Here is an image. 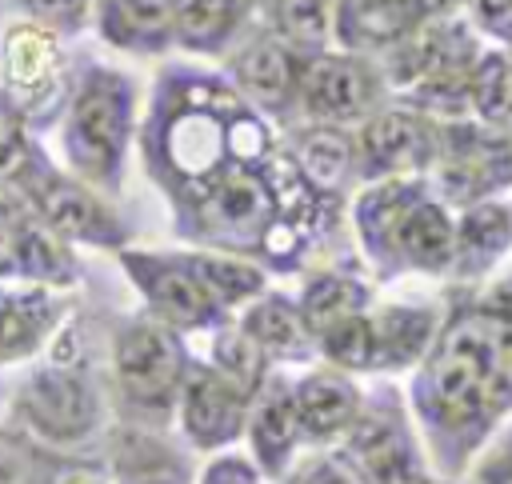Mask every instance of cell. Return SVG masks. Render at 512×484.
Returning a JSON list of instances; mask_svg holds the SVG:
<instances>
[{
    "label": "cell",
    "instance_id": "cell-23",
    "mask_svg": "<svg viewBox=\"0 0 512 484\" xmlns=\"http://www.w3.org/2000/svg\"><path fill=\"white\" fill-rule=\"evenodd\" d=\"M360 412V388L340 368H312L296 380V416L300 432L312 444L340 440Z\"/></svg>",
    "mask_w": 512,
    "mask_h": 484
},
{
    "label": "cell",
    "instance_id": "cell-32",
    "mask_svg": "<svg viewBox=\"0 0 512 484\" xmlns=\"http://www.w3.org/2000/svg\"><path fill=\"white\" fill-rule=\"evenodd\" d=\"M196 276L204 280V288L224 304V308H236V304H248L264 292L268 276L260 264L244 260V256H220V252H192L188 256Z\"/></svg>",
    "mask_w": 512,
    "mask_h": 484
},
{
    "label": "cell",
    "instance_id": "cell-38",
    "mask_svg": "<svg viewBox=\"0 0 512 484\" xmlns=\"http://www.w3.org/2000/svg\"><path fill=\"white\" fill-rule=\"evenodd\" d=\"M468 28L500 48H512V0H460Z\"/></svg>",
    "mask_w": 512,
    "mask_h": 484
},
{
    "label": "cell",
    "instance_id": "cell-34",
    "mask_svg": "<svg viewBox=\"0 0 512 484\" xmlns=\"http://www.w3.org/2000/svg\"><path fill=\"white\" fill-rule=\"evenodd\" d=\"M208 352H212V368L216 372H224L228 380H236L240 388H248V392H256L260 388V380H264V372H268V356L260 352V344L240 328V324H220V328H212V340H208Z\"/></svg>",
    "mask_w": 512,
    "mask_h": 484
},
{
    "label": "cell",
    "instance_id": "cell-42",
    "mask_svg": "<svg viewBox=\"0 0 512 484\" xmlns=\"http://www.w3.org/2000/svg\"><path fill=\"white\" fill-rule=\"evenodd\" d=\"M272 4H276V0H252V8H256V12H264V8H272Z\"/></svg>",
    "mask_w": 512,
    "mask_h": 484
},
{
    "label": "cell",
    "instance_id": "cell-37",
    "mask_svg": "<svg viewBox=\"0 0 512 484\" xmlns=\"http://www.w3.org/2000/svg\"><path fill=\"white\" fill-rule=\"evenodd\" d=\"M284 484H364L360 468L348 460V452H312L300 464L288 468Z\"/></svg>",
    "mask_w": 512,
    "mask_h": 484
},
{
    "label": "cell",
    "instance_id": "cell-9",
    "mask_svg": "<svg viewBox=\"0 0 512 484\" xmlns=\"http://www.w3.org/2000/svg\"><path fill=\"white\" fill-rule=\"evenodd\" d=\"M344 452L360 468L364 484H432L416 432L404 416V400L392 384L360 396V412L344 432Z\"/></svg>",
    "mask_w": 512,
    "mask_h": 484
},
{
    "label": "cell",
    "instance_id": "cell-20",
    "mask_svg": "<svg viewBox=\"0 0 512 484\" xmlns=\"http://www.w3.org/2000/svg\"><path fill=\"white\" fill-rule=\"evenodd\" d=\"M68 304L60 288L44 284H0V364L36 356L60 328Z\"/></svg>",
    "mask_w": 512,
    "mask_h": 484
},
{
    "label": "cell",
    "instance_id": "cell-5",
    "mask_svg": "<svg viewBox=\"0 0 512 484\" xmlns=\"http://www.w3.org/2000/svg\"><path fill=\"white\" fill-rule=\"evenodd\" d=\"M188 348L176 328L140 312L120 320L112 336V380L124 424L164 428L176 416V396L188 372Z\"/></svg>",
    "mask_w": 512,
    "mask_h": 484
},
{
    "label": "cell",
    "instance_id": "cell-14",
    "mask_svg": "<svg viewBox=\"0 0 512 484\" xmlns=\"http://www.w3.org/2000/svg\"><path fill=\"white\" fill-rule=\"evenodd\" d=\"M300 68L304 56L292 52L264 20H252V28L224 56V76L252 108L272 120H288L300 112Z\"/></svg>",
    "mask_w": 512,
    "mask_h": 484
},
{
    "label": "cell",
    "instance_id": "cell-19",
    "mask_svg": "<svg viewBox=\"0 0 512 484\" xmlns=\"http://www.w3.org/2000/svg\"><path fill=\"white\" fill-rule=\"evenodd\" d=\"M96 36L128 56H164L176 48V0H96Z\"/></svg>",
    "mask_w": 512,
    "mask_h": 484
},
{
    "label": "cell",
    "instance_id": "cell-26",
    "mask_svg": "<svg viewBox=\"0 0 512 484\" xmlns=\"http://www.w3.org/2000/svg\"><path fill=\"white\" fill-rule=\"evenodd\" d=\"M252 0H176V48L196 56H228L252 28Z\"/></svg>",
    "mask_w": 512,
    "mask_h": 484
},
{
    "label": "cell",
    "instance_id": "cell-7",
    "mask_svg": "<svg viewBox=\"0 0 512 484\" xmlns=\"http://www.w3.org/2000/svg\"><path fill=\"white\" fill-rule=\"evenodd\" d=\"M276 216L272 188L260 168H224L216 180L200 184L176 200V232L220 252L256 256L264 228Z\"/></svg>",
    "mask_w": 512,
    "mask_h": 484
},
{
    "label": "cell",
    "instance_id": "cell-33",
    "mask_svg": "<svg viewBox=\"0 0 512 484\" xmlns=\"http://www.w3.org/2000/svg\"><path fill=\"white\" fill-rule=\"evenodd\" d=\"M64 464L28 428H0V484H56Z\"/></svg>",
    "mask_w": 512,
    "mask_h": 484
},
{
    "label": "cell",
    "instance_id": "cell-39",
    "mask_svg": "<svg viewBox=\"0 0 512 484\" xmlns=\"http://www.w3.org/2000/svg\"><path fill=\"white\" fill-rule=\"evenodd\" d=\"M196 484H260V468H256L248 456L228 452V456H216V460L200 472Z\"/></svg>",
    "mask_w": 512,
    "mask_h": 484
},
{
    "label": "cell",
    "instance_id": "cell-16",
    "mask_svg": "<svg viewBox=\"0 0 512 484\" xmlns=\"http://www.w3.org/2000/svg\"><path fill=\"white\" fill-rule=\"evenodd\" d=\"M252 392L216 372L208 360H188L180 396H176V420L192 448H224L232 444L248 424Z\"/></svg>",
    "mask_w": 512,
    "mask_h": 484
},
{
    "label": "cell",
    "instance_id": "cell-36",
    "mask_svg": "<svg viewBox=\"0 0 512 484\" xmlns=\"http://www.w3.org/2000/svg\"><path fill=\"white\" fill-rule=\"evenodd\" d=\"M92 4L96 0H12V8H20L24 20H36V24L60 32L64 40L76 36L92 20Z\"/></svg>",
    "mask_w": 512,
    "mask_h": 484
},
{
    "label": "cell",
    "instance_id": "cell-18",
    "mask_svg": "<svg viewBox=\"0 0 512 484\" xmlns=\"http://www.w3.org/2000/svg\"><path fill=\"white\" fill-rule=\"evenodd\" d=\"M244 432L252 440V464L268 476H284L304 440L296 416V380H288L284 372H264L260 388L252 392Z\"/></svg>",
    "mask_w": 512,
    "mask_h": 484
},
{
    "label": "cell",
    "instance_id": "cell-27",
    "mask_svg": "<svg viewBox=\"0 0 512 484\" xmlns=\"http://www.w3.org/2000/svg\"><path fill=\"white\" fill-rule=\"evenodd\" d=\"M512 244V208L500 200H476L456 220L452 272L464 280L484 276Z\"/></svg>",
    "mask_w": 512,
    "mask_h": 484
},
{
    "label": "cell",
    "instance_id": "cell-15",
    "mask_svg": "<svg viewBox=\"0 0 512 484\" xmlns=\"http://www.w3.org/2000/svg\"><path fill=\"white\" fill-rule=\"evenodd\" d=\"M440 148V120L412 104L376 108L360 120L356 132V176L388 180V176H424Z\"/></svg>",
    "mask_w": 512,
    "mask_h": 484
},
{
    "label": "cell",
    "instance_id": "cell-25",
    "mask_svg": "<svg viewBox=\"0 0 512 484\" xmlns=\"http://www.w3.org/2000/svg\"><path fill=\"white\" fill-rule=\"evenodd\" d=\"M240 328L260 344V352L268 360H284V364H304L316 356V340L300 316V304L284 292H260L256 300H248Z\"/></svg>",
    "mask_w": 512,
    "mask_h": 484
},
{
    "label": "cell",
    "instance_id": "cell-24",
    "mask_svg": "<svg viewBox=\"0 0 512 484\" xmlns=\"http://www.w3.org/2000/svg\"><path fill=\"white\" fill-rule=\"evenodd\" d=\"M108 448H112L108 472L116 484H192V468L184 452H176L160 436V428L120 424Z\"/></svg>",
    "mask_w": 512,
    "mask_h": 484
},
{
    "label": "cell",
    "instance_id": "cell-40",
    "mask_svg": "<svg viewBox=\"0 0 512 484\" xmlns=\"http://www.w3.org/2000/svg\"><path fill=\"white\" fill-rule=\"evenodd\" d=\"M56 484H116V480H112V472L100 468V464H68Z\"/></svg>",
    "mask_w": 512,
    "mask_h": 484
},
{
    "label": "cell",
    "instance_id": "cell-13",
    "mask_svg": "<svg viewBox=\"0 0 512 484\" xmlns=\"http://www.w3.org/2000/svg\"><path fill=\"white\" fill-rule=\"evenodd\" d=\"M120 268L148 300V316H156L160 324L176 332H212L228 324V308L204 288L188 256L120 248Z\"/></svg>",
    "mask_w": 512,
    "mask_h": 484
},
{
    "label": "cell",
    "instance_id": "cell-17",
    "mask_svg": "<svg viewBox=\"0 0 512 484\" xmlns=\"http://www.w3.org/2000/svg\"><path fill=\"white\" fill-rule=\"evenodd\" d=\"M80 280V264L48 224L32 216L0 220V284H44L72 288Z\"/></svg>",
    "mask_w": 512,
    "mask_h": 484
},
{
    "label": "cell",
    "instance_id": "cell-43",
    "mask_svg": "<svg viewBox=\"0 0 512 484\" xmlns=\"http://www.w3.org/2000/svg\"><path fill=\"white\" fill-rule=\"evenodd\" d=\"M0 4H4V0H0Z\"/></svg>",
    "mask_w": 512,
    "mask_h": 484
},
{
    "label": "cell",
    "instance_id": "cell-28",
    "mask_svg": "<svg viewBox=\"0 0 512 484\" xmlns=\"http://www.w3.org/2000/svg\"><path fill=\"white\" fill-rule=\"evenodd\" d=\"M372 320V368H408L424 360L436 336V312L428 304L368 308Z\"/></svg>",
    "mask_w": 512,
    "mask_h": 484
},
{
    "label": "cell",
    "instance_id": "cell-11",
    "mask_svg": "<svg viewBox=\"0 0 512 484\" xmlns=\"http://www.w3.org/2000/svg\"><path fill=\"white\" fill-rule=\"evenodd\" d=\"M432 196L444 204H476L512 180V144L468 120H440V148L424 172Z\"/></svg>",
    "mask_w": 512,
    "mask_h": 484
},
{
    "label": "cell",
    "instance_id": "cell-3",
    "mask_svg": "<svg viewBox=\"0 0 512 484\" xmlns=\"http://www.w3.org/2000/svg\"><path fill=\"white\" fill-rule=\"evenodd\" d=\"M356 232L368 260L384 276L404 268L452 272L456 220L432 196L424 176L372 180L356 200Z\"/></svg>",
    "mask_w": 512,
    "mask_h": 484
},
{
    "label": "cell",
    "instance_id": "cell-12",
    "mask_svg": "<svg viewBox=\"0 0 512 484\" xmlns=\"http://www.w3.org/2000/svg\"><path fill=\"white\" fill-rule=\"evenodd\" d=\"M388 84L376 56L328 48L304 56L300 68V116L316 124H360L376 108H384Z\"/></svg>",
    "mask_w": 512,
    "mask_h": 484
},
{
    "label": "cell",
    "instance_id": "cell-21",
    "mask_svg": "<svg viewBox=\"0 0 512 484\" xmlns=\"http://www.w3.org/2000/svg\"><path fill=\"white\" fill-rule=\"evenodd\" d=\"M428 20H432L428 0H340L336 4V48L380 56Z\"/></svg>",
    "mask_w": 512,
    "mask_h": 484
},
{
    "label": "cell",
    "instance_id": "cell-31",
    "mask_svg": "<svg viewBox=\"0 0 512 484\" xmlns=\"http://www.w3.org/2000/svg\"><path fill=\"white\" fill-rule=\"evenodd\" d=\"M296 304H300V316H304V324H308V332L316 340L328 328H336L340 320L364 312L368 308V288L360 280H352V276L324 272V276H312L304 284V292L296 296Z\"/></svg>",
    "mask_w": 512,
    "mask_h": 484
},
{
    "label": "cell",
    "instance_id": "cell-41",
    "mask_svg": "<svg viewBox=\"0 0 512 484\" xmlns=\"http://www.w3.org/2000/svg\"><path fill=\"white\" fill-rule=\"evenodd\" d=\"M484 480H496V484H512V456H504L500 464H488V468H484Z\"/></svg>",
    "mask_w": 512,
    "mask_h": 484
},
{
    "label": "cell",
    "instance_id": "cell-29",
    "mask_svg": "<svg viewBox=\"0 0 512 484\" xmlns=\"http://www.w3.org/2000/svg\"><path fill=\"white\" fill-rule=\"evenodd\" d=\"M336 4L340 0H276L264 8V24L292 52L316 56L336 44Z\"/></svg>",
    "mask_w": 512,
    "mask_h": 484
},
{
    "label": "cell",
    "instance_id": "cell-30",
    "mask_svg": "<svg viewBox=\"0 0 512 484\" xmlns=\"http://www.w3.org/2000/svg\"><path fill=\"white\" fill-rule=\"evenodd\" d=\"M468 108L480 124L512 120V48H480L468 72Z\"/></svg>",
    "mask_w": 512,
    "mask_h": 484
},
{
    "label": "cell",
    "instance_id": "cell-6",
    "mask_svg": "<svg viewBox=\"0 0 512 484\" xmlns=\"http://www.w3.org/2000/svg\"><path fill=\"white\" fill-rule=\"evenodd\" d=\"M72 88V60L64 36L36 24L12 20L0 28V116L36 132L52 124Z\"/></svg>",
    "mask_w": 512,
    "mask_h": 484
},
{
    "label": "cell",
    "instance_id": "cell-10",
    "mask_svg": "<svg viewBox=\"0 0 512 484\" xmlns=\"http://www.w3.org/2000/svg\"><path fill=\"white\" fill-rule=\"evenodd\" d=\"M16 416L20 428H28L44 444H80L100 428L104 400L84 368L52 360L20 384Z\"/></svg>",
    "mask_w": 512,
    "mask_h": 484
},
{
    "label": "cell",
    "instance_id": "cell-1",
    "mask_svg": "<svg viewBox=\"0 0 512 484\" xmlns=\"http://www.w3.org/2000/svg\"><path fill=\"white\" fill-rule=\"evenodd\" d=\"M512 408V276L464 300L432 336L416 376L412 412L440 472L456 476Z\"/></svg>",
    "mask_w": 512,
    "mask_h": 484
},
{
    "label": "cell",
    "instance_id": "cell-22",
    "mask_svg": "<svg viewBox=\"0 0 512 484\" xmlns=\"http://www.w3.org/2000/svg\"><path fill=\"white\" fill-rule=\"evenodd\" d=\"M288 156L296 172L308 180V188L324 200L340 196L348 180L356 176V136L344 124H316L308 120L304 128L292 132Z\"/></svg>",
    "mask_w": 512,
    "mask_h": 484
},
{
    "label": "cell",
    "instance_id": "cell-35",
    "mask_svg": "<svg viewBox=\"0 0 512 484\" xmlns=\"http://www.w3.org/2000/svg\"><path fill=\"white\" fill-rule=\"evenodd\" d=\"M316 352L340 372H372V320L368 308L316 336Z\"/></svg>",
    "mask_w": 512,
    "mask_h": 484
},
{
    "label": "cell",
    "instance_id": "cell-8",
    "mask_svg": "<svg viewBox=\"0 0 512 484\" xmlns=\"http://www.w3.org/2000/svg\"><path fill=\"white\" fill-rule=\"evenodd\" d=\"M16 196H20V212L48 224L60 240H80L92 248H120L124 244V224L120 216L96 196L92 184L64 176L60 168H52L44 160V152L36 148V140L24 144L20 164H16Z\"/></svg>",
    "mask_w": 512,
    "mask_h": 484
},
{
    "label": "cell",
    "instance_id": "cell-4",
    "mask_svg": "<svg viewBox=\"0 0 512 484\" xmlns=\"http://www.w3.org/2000/svg\"><path fill=\"white\" fill-rule=\"evenodd\" d=\"M136 80L112 64L84 60L72 72L68 100L60 108V148L76 180L92 188H120L124 152L136 136Z\"/></svg>",
    "mask_w": 512,
    "mask_h": 484
},
{
    "label": "cell",
    "instance_id": "cell-2",
    "mask_svg": "<svg viewBox=\"0 0 512 484\" xmlns=\"http://www.w3.org/2000/svg\"><path fill=\"white\" fill-rule=\"evenodd\" d=\"M248 108L224 72L200 64H168L156 72L140 124V156L172 204L232 168V132Z\"/></svg>",
    "mask_w": 512,
    "mask_h": 484
}]
</instances>
